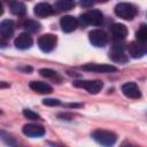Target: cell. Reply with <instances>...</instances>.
Here are the masks:
<instances>
[{
	"mask_svg": "<svg viewBox=\"0 0 147 147\" xmlns=\"http://www.w3.org/2000/svg\"><path fill=\"white\" fill-rule=\"evenodd\" d=\"M92 138L98 144L103 146H111L117 140V136L108 130H95L92 132Z\"/></svg>",
	"mask_w": 147,
	"mask_h": 147,
	"instance_id": "1",
	"label": "cell"
},
{
	"mask_svg": "<svg viewBox=\"0 0 147 147\" xmlns=\"http://www.w3.org/2000/svg\"><path fill=\"white\" fill-rule=\"evenodd\" d=\"M137 13H138L137 8L132 3H129V2H121V3L116 5V7H115V14L119 18H123L126 21L133 20L136 17Z\"/></svg>",
	"mask_w": 147,
	"mask_h": 147,
	"instance_id": "2",
	"label": "cell"
},
{
	"mask_svg": "<svg viewBox=\"0 0 147 147\" xmlns=\"http://www.w3.org/2000/svg\"><path fill=\"white\" fill-rule=\"evenodd\" d=\"M80 21L84 23V24H88V25H94V26H98L102 23L103 21V15L100 10L98 9H92V10H88L84 14L80 15Z\"/></svg>",
	"mask_w": 147,
	"mask_h": 147,
	"instance_id": "3",
	"label": "cell"
},
{
	"mask_svg": "<svg viewBox=\"0 0 147 147\" xmlns=\"http://www.w3.org/2000/svg\"><path fill=\"white\" fill-rule=\"evenodd\" d=\"M56 42H57V38L56 36L52 34V33H46V34H42L39 37L38 39V46L39 48L45 52V53H49L52 52L55 46H56Z\"/></svg>",
	"mask_w": 147,
	"mask_h": 147,
	"instance_id": "4",
	"label": "cell"
},
{
	"mask_svg": "<svg viewBox=\"0 0 147 147\" xmlns=\"http://www.w3.org/2000/svg\"><path fill=\"white\" fill-rule=\"evenodd\" d=\"M88 39H90V42L95 46V47H103L107 41H108V36L107 33L101 30V29H95V30H92L90 33H88Z\"/></svg>",
	"mask_w": 147,
	"mask_h": 147,
	"instance_id": "5",
	"label": "cell"
},
{
	"mask_svg": "<svg viewBox=\"0 0 147 147\" xmlns=\"http://www.w3.org/2000/svg\"><path fill=\"white\" fill-rule=\"evenodd\" d=\"M127 52L131 57L140 59L147 53V44L141 41H132L127 45Z\"/></svg>",
	"mask_w": 147,
	"mask_h": 147,
	"instance_id": "6",
	"label": "cell"
},
{
	"mask_svg": "<svg viewBox=\"0 0 147 147\" xmlns=\"http://www.w3.org/2000/svg\"><path fill=\"white\" fill-rule=\"evenodd\" d=\"M74 85L77 87H83L92 94L99 93L103 87V83L101 80H82V82H75Z\"/></svg>",
	"mask_w": 147,
	"mask_h": 147,
	"instance_id": "7",
	"label": "cell"
},
{
	"mask_svg": "<svg viewBox=\"0 0 147 147\" xmlns=\"http://www.w3.org/2000/svg\"><path fill=\"white\" fill-rule=\"evenodd\" d=\"M22 132L24 136L26 137H32V138H39L42 137L45 134V129L44 126L39 125V124H34V123H29L25 124L22 129Z\"/></svg>",
	"mask_w": 147,
	"mask_h": 147,
	"instance_id": "8",
	"label": "cell"
},
{
	"mask_svg": "<svg viewBox=\"0 0 147 147\" xmlns=\"http://www.w3.org/2000/svg\"><path fill=\"white\" fill-rule=\"evenodd\" d=\"M86 71H92V72H115L117 71V68L110 64H98V63H88L82 67Z\"/></svg>",
	"mask_w": 147,
	"mask_h": 147,
	"instance_id": "9",
	"label": "cell"
},
{
	"mask_svg": "<svg viewBox=\"0 0 147 147\" xmlns=\"http://www.w3.org/2000/svg\"><path fill=\"white\" fill-rule=\"evenodd\" d=\"M109 57L116 62V63H126L127 62V56L124 54L123 52V46L122 45H114L110 53H109Z\"/></svg>",
	"mask_w": 147,
	"mask_h": 147,
	"instance_id": "10",
	"label": "cell"
},
{
	"mask_svg": "<svg viewBox=\"0 0 147 147\" xmlns=\"http://www.w3.org/2000/svg\"><path fill=\"white\" fill-rule=\"evenodd\" d=\"M122 92H123V94H124L126 98H130V99H138V98H140V95H141L138 85H137L136 83H133V82L125 83V84L122 86Z\"/></svg>",
	"mask_w": 147,
	"mask_h": 147,
	"instance_id": "11",
	"label": "cell"
},
{
	"mask_svg": "<svg viewBox=\"0 0 147 147\" xmlns=\"http://www.w3.org/2000/svg\"><path fill=\"white\" fill-rule=\"evenodd\" d=\"M60 24H61V28L63 30V32H72L77 29L78 26V21L77 18H75L74 16H70V15H65L63 17H61V21H60Z\"/></svg>",
	"mask_w": 147,
	"mask_h": 147,
	"instance_id": "12",
	"label": "cell"
},
{
	"mask_svg": "<svg viewBox=\"0 0 147 147\" xmlns=\"http://www.w3.org/2000/svg\"><path fill=\"white\" fill-rule=\"evenodd\" d=\"M110 33L115 41H119L125 39V37L127 36V28L124 24L116 23L110 28Z\"/></svg>",
	"mask_w": 147,
	"mask_h": 147,
	"instance_id": "13",
	"label": "cell"
},
{
	"mask_svg": "<svg viewBox=\"0 0 147 147\" xmlns=\"http://www.w3.org/2000/svg\"><path fill=\"white\" fill-rule=\"evenodd\" d=\"M32 42H33L32 37H31L28 32L21 33V34L15 39V41H14L16 48H18V49H29V48L32 46Z\"/></svg>",
	"mask_w": 147,
	"mask_h": 147,
	"instance_id": "14",
	"label": "cell"
},
{
	"mask_svg": "<svg viewBox=\"0 0 147 147\" xmlns=\"http://www.w3.org/2000/svg\"><path fill=\"white\" fill-rule=\"evenodd\" d=\"M33 13L38 17H47V16H49V15H52L54 13V9L47 2H39V3H37L34 6Z\"/></svg>",
	"mask_w": 147,
	"mask_h": 147,
	"instance_id": "15",
	"label": "cell"
},
{
	"mask_svg": "<svg viewBox=\"0 0 147 147\" xmlns=\"http://www.w3.org/2000/svg\"><path fill=\"white\" fill-rule=\"evenodd\" d=\"M15 24L11 20H3L0 24V33L2 39H8L14 34Z\"/></svg>",
	"mask_w": 147,
	"mask_h": 147,
	"instance_id": "16",
	"label": "cell"
},
{
	"mask_svg": "<svg viewBox=\"0 0 147 147\" xmlns=\"http://www.w3.org/2000/svg\"><path fill=\"white\" fill-rule=\"evenodd\" d=\"M30 88L39 94H48L53 91L52 86L45 82H40V80H33L30 83Z\"/></svg>",
	"mask_w": 147,
	"mask_h": 147,
	"instance_id": "17",
	"label": "cell"
},
{
	"mask_svg": "<svg viewBox=\"0 0 147 147\" xmlns=\"http://www.w3.org/2000/svg\"><path fill=\"white\" fill-rule=\"evenodd\" d=\"M39 74H40L42 77H45V78H47V79H51V80H53V82H55V83H60V82L62 80L61 76H60L56 71H54V70H52V69H48V68L40 69V70H39Z\"/></svg>",
	"mask_w": 147,
	"mask_h": 147,
	"instance_id": "18",
	"label": "cell"
},
{
	"mask_svg": "<svg viewBox=\"0 0 147 147\" xmlns=\"http://www.w3.org/2000/svg\"><path fill=\"white\" fill-rule=\"evenodd\" d=\"M10 11L16 16H22L26 13V7L21 1H11L10 2Z\"/></svg>",
	"mask_w": 147,
	"mask_h": 147,
	"instance_id": "19",
	"label": "cell"
},
{
	"mask_svg": "<svg viewBox=\"0 0 147 147\" xmlns=\"http://www.w3.org/2000/svg\"><path fill=\"white\" fill-rule=\"evenodd\" d=\"M23 28H24L26 31H29V32H33V33H34V32H39V31H40L41 25H40V23L37 22V21L28 20V21L24 22Z\"/></svg>",
	"mask_w": 147,
	"mask_h": 147,
	"instance_id": "20",
	"label": "cell"
},
{
	"mask_svg": "<svg viewBox=\"0 0 147 147\" xmlns=\"http://www.w3.org/2000/svg\"><path fill=\"white\" fill-rule=\"evenodd\" d=\"M75 7L74 0H56L55 8L59 10H70Z\"/></svg>",
	"mask_w": 147,
	"mask_h": 147,
	"instance_id": "21",
	"label": "cell"
},
{
	"mask_svg": "<svg viewBox=\"0 0 147 147\" xmlns=\"http://www.w3.org/2000/svg\"><path fill=\"white\" fill-rule=\"evenodd\" d=\"M136 38H137L138 41L147 44V25L146 24L140 25V28L136 32Z\"/></svg>",
	"mask_w": 147,
	"mask_h": 147,
	"instance_id": "22",
	"label": "cell"
},
{
	"mask_svg": "<svg viewBox=\"0 0 147 147\" xmlns=\"http://www.w3.org/2000/svg\"><path fill=\"white\" fill-rule=\"evenodd\" d=\"M23 115H24L28 119H32V121L40 119V116H39L37 113H34V111H32V110H30V109H24V110H23Z\"/></svg>",
	"mask_w": 147,
	"mask_h": 147,
	"instance_id": "23",
	"label": "cell"
},
{
	"mask_svg": "<svg viewBox=\"0 0 147 147\" xmlns=\"http://www.w3.org/2000/svg\"><path fill=\"white\" fill-rule=\"evenodd\" d=\"M42 103L48 107H55V106H59L61 102L57 99H45V100H42Z\"/></svg>",
	"mask_w": 147,
	"mask_h": 147,
	"instance_id": "24",
	"label": "cell"
},
{
	"mask_svg": "<svg viewBox=\"0 0 147 147\" xmlns=\"http://www.w3.org/2000/svg\"><path fill=\"white\" fill-rule=\"evenodd\" d=\"M94 3V0H80V5L84 7H91Z\"/></svg>",
	"mask_w": 147,
	"mask_h": 147,
	"instance_id": "25",
	"label": "cell"
},
{
	"mask_svg": "<svg viewBox=\"0 0 147 147\" xmlns=\"http://www.w3.org/2000/svg\"><path fill=\"white\" fill-rule=\"evenodd\" d=\"M96 1H99V2H106V1H108V0H96Z\"/></svg>",
	"mask_w": 147,
	"mask_h": 147,
	"instance_id": "26",
	"label": "cell"
},
{
	"mask_svg": "<svg viewBox=\"0 0 147 147\" xmlns=\"http://www.w3.org/2000/svg\"><path fill=\"white\" fill-rule=\"evenodd\" d=\"M3 1H6V0H3Z\"/></svg>",
	"mask_w": 147,
	"mask_h": 147,
	"instance_id": "27",
	"label": "cell"
}]
</instances>
